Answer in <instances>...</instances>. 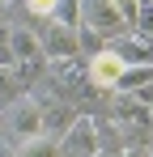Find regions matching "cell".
Returning <instances> with one entry per match:
<instances>
[{"instance_id": "277c9868", "label": "cell", "mask_w": 153, "mask_h": 157, "mask_svg": "<svg viewBox=\"0 0 153 157\" xmlns=\"http://www.w3.org/2000/svg\"><path fill=\"white\" fill-rule=\"evenodd\" d=\"M124 72H128V64H124L115 51H111V47L94 51V55H89V64H85V81H89V89H102V94L119 89Z\"/></svg>"}, {"instance_id": "ac0fdd59", "label": "cell", "mask_w": 153, "mask_h": 157, "mask_svg": "<svg viewBox=\"0 0 153 157\" xmlns=\"http://www.w3.org/2000/svg\"><path fill=\"white\" fill-rule=\"evenodd\" d=\"M145 157H149V153H145Z\"/></svg>"}, {"instance_id": "8992f818", "label": "cell", "mask_w": 153, "mask_h": 157, "mask_svg": "<svg viewBox=\"0 0 153 157\" xmlns=\"http://www.w3.org/2000/svg\"><path fill=\"white\" fill-rule=\"evenodd\" d=\"M9 59H13V64H47L38 30H30V26H9Z\"/></svg>"}, {"instance_id": "5bb4252c", "label": "cell", "mask_w": 153, "mask_h": 157, "mask_svg": "<svg viewBox=\"0 0 153 157\" xmlns=\"http://www.w3.org/2000/svg\"><path fill=\"white\" fill-rule=\"evenodd\" d=\"M0 64H13L9 59V26H0Z\"/></svg>"}, {"instance_id": "ba28073f", "label": "cell", "mask_w": 153, "mask_h": 157, "mask_svg": "<svg viewBox=\"0 0 153 157\" xmlns=\"http://www.w3.org/2000/svg\"><path fill=\"white\" fill-rule=\"evenodd\" d=\"M106 47L119 55L124 64H153V38L136 34V30H128V34H119V38H111Z\"/></svg>"}, {"instance_id": "4fadbf2b", "label": "cell", "mask_w": 153, "mask_h": 157, "mask_svg": "<svg viewBox=\"0 0 153 157\" xmlns=\"http://www.w3.org/2000/svg\"><path fill=\"white\" fill-rule=\"evenodd\" d=\"M136 34H145V38H153V4H145V9H140V13H136Z\"/></svg>"}, {"instance_id": "3957f363", "label": "cell", "mask_w": 153, "mask_h": 157, "mask_svg": "<svg viewBox=\"0 0 153 157\" xmlns=\"http://www.w3.org/2000/svg\"><path fill=\"white\" fill-rule=\"evenodd\" d=\"M55 149H60V157H102L98 153V119L94 115H76L55 136Z\"/></svg>"}, {"instance_id": "8fae6325", "label": "cell", "mask_w": 153, "mask_h": 157, "mask_svg": "<svg viewBox=\"0 0 153 157\" xmlns=\"http://www.w3.org/2000/svg\"><path fill=\"white\" fill-rule=\"evenodd\" d=\"M26 4V13H30V17H38V21H43V17H55V9H60V0H22Z\"/></svg>"}, {"instance_id": "2e32d148", "label": "cell", "mask_w": 153, "mask_h": 157, "mask_svg": "<svg viewBox=\"0 0 153 157\" xmlns=\"http://www.w3.org/2000/svg\"><path fill=\"white\" fill-rule=\"evenodd\" d=\"M4 4H13V0H4Z\"/></svg>"}, {"instance_id": "e0dca14e", "label": "cell", "mask_w": 153, "mask_h": 157, "mask_svg": "<svg viewBox=\"0 0 153 157\" xmlns=\"http://www.w3.org/2000/svg\"><path fill=\"white\" fill-rule=\"evenodd\" d=\"M149 149H153V140H149Z\"/></svg>"}, {"instance_id": "5b68a950", "label": "cell", "mask_w": 153, "mask_h": 157, "mask_svg": "<svg viewBox=\"0 0 153 157\" xmlns=\"http://www.w3.org/2000/svg\"><path fill=\"white\" fill-rule=\"evenodd\" d=\"M43 38V55L47 59H73L81 55V30L68 21H47V30H38Z\"/></svg>"}, {"instance_id": "9a60e30c", "label": "cell", "mask_w": 153, "mask_h": 157, "mask_svg": "<svg viewBox=\"0 0 153 157\" xmlns=\"http://www.w3.org/2000/svg\"><path fill=\"white\" fill-rule=\"evenodd\" d=\"M136 4H140V9H145V4H153V0H136Z\"/></svg>"}, {"instance_id": "30bf717a", "label": "cell", "mask_w": 153, "mask_h": 157, "mask_svg": "<svg viewBox=\"0 0 153 157\" xmlns=\"http://www.w3.org/2000/svg\"><path fill=\"white\" fill-rule=\"evenodd\" d=\"M17 94H26V89L17 81V72H13V64H0V106H9Z\"/></svg>"}, {"instance_id": "9c48e42d", "label": "cell", "mask_w": 153, "mask_h": 157, "mask_svg": "<svg viewBox=\"0 0 153 157\" xmlns=\"http://www.w3.org/2000/svg\"><path fill=\"white\" fill-rule=\"evenodd\" d=\"M13 157H60V149H55V136H30L13 144Z\"/></svg>"}, {"instance_id": "52a82bcc", "label": "cell", "mask_w": 153, "mask_h": 157, "mask_svg": "<svg viewBox=\"0 0 153 157\" xmlns=\"http://www.w3.org/2000/svg\"><path fill=\"white\" fill-rule=\"evenodd\" d=\"M111 110H115V123H124V128H153L145 102L132 89H111Z\"/></svg>"}, {"instance_id": "6da1fadb", "label": "cell", "mask_w": 153, "mask_h": 157, "mask_svg": "<svg viewBox=\"0 0 153 157\" xmlns=\"http://www.w3.org/2000/svg\"><path fill=\"white\" fill-rule=\"evenodd\" d=\"M0 136L22 144L30 136H43V102L34 94H17L9 106H0Z\"/></svg>"}, {"instance_id": "7c38bea8", "label": "cell", "mask_w": 153, "mask_h": 157, "mask_svg": "<svg viewBox=\"0 0 153 157\" xmlns=\"http://www.w3.org/2000/svg\"><path fill=\"white\" fill-rule=\"evenodd\" d=\"M111 4H115V13L124 17V26H128V30L136 26V13H140V4H136V0H111Z\"/></svg>"}, {"instance_id": "7a4b0ae2", "label": "cell", "mask_w": 153, "mask_h": 157, "mask_svg": "<svg viewBox=\"0 0 153 157\" xmlns=\"http://www.w3.org/2000/svg\"><path fill=\"white\" fill-rule=\"evenodd\" d=\"M76 21H81L85 34H94V38H102V43H111V38L128 34L124 17L115 13L111 0H76Z\"/></svg>"}]
</instances>
